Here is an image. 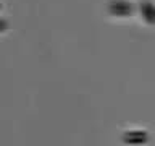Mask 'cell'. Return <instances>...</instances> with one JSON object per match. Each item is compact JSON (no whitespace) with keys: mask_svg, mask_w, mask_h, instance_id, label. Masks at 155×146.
<instances>
[{"mask_svg":"<svg viewBox=\"0 0 155 146\" xmlns=\"http://www.w3.org/2000/svg\"><path fill=\"white\" fill-rule=\"evenodd\" d=\"M107 10L111 16L116 18H128L134 15V5L128 0H110L107 5Z\"/></svg>","mask_w":155,"mask_h":146,"instance_id":"6da1fadb","label":"cell"},{"mask_svg":"<svg viewBox=\"0 0 155 146\" xmlns=\"http://www.w3.org/2000/svg\"><path fill=\"white\" fill-rule=\"evenodd\" d=\"M139 13L147 24H155V3L150 0H142L139 3Z\"/></svg>","mask_w":155,"mask_h":146,"instance_id":"7a4b0ae2","label":"cell"},{"mask_svg":"<svg viewBox=\"0 0 155 146\" xmlns=\"http://www.w3.org/2000/svg\"><path fill=\"white\" fill-rule=\"evenodd\" d=\"M7 29H8V21L5 18H0V34L5 33Z\"/></svg>","mask_w":155,"mask_h":146,"instance_id":"277c9868","label":"cell"},{"mask_svg":"<svg viewBox=\"0 0 155 146\" xmlns=\"http://www.w3.org/2000/svg\"><path fill=\"white\" fill-rule=\"evenodd\" d=\"M0 10H2V3H0Z\"/></svg>","mask_w":155,"mask_h":146,"instance_id":"5b68a950","label":"cell"},{"mask_svg":"<svg viewBox=\"0 0 155 146\" xmlns=\"http://www.w3.org/2000/svg\"><path fill=\"white\" fill-rule=\"evenodd\" d=\"M123 141L126 144H142L149 141V135L142 130H131L123 135Z\"/></svg>","mask_w":155,"mask_h":146,"instance_id":"3957f363","label":"cell"}]
</instances>
